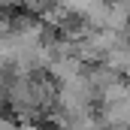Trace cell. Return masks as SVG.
Masks as SVG:
<instances>
[{
  "mask_svg": "<svg viewBox=\"0 0 130 130\" xmlns=\"http://www.w3.org/2000/svg\"><path fill=\"white\" fill-rule=\"evenodd\" d=\"M94 106H97L94 88L88 85L85 76H76V79L64 82V85H58L52 109H61V112H94Z\"/></svg>",
  "mask_w": 130,
  "mask_h": 130,
  "instance_id": "1",
  "label": "cell"
}]
</instances>
